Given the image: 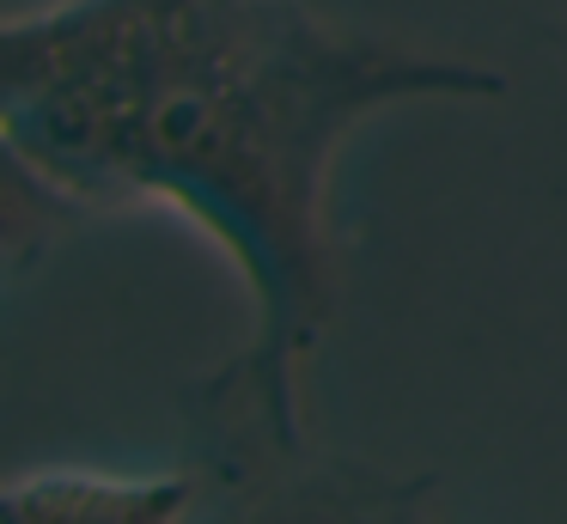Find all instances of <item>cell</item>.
<instances>
[{"instance_id": "obj_1", "label": "cell", "mask_w": 567, "mask_h": 524, "mask_svg": "<svg viewBox=\"0 0 567 524\" xmlns=\"http://www.w3.org/2000/svg\"><path fill=\"white\" fill-rule=\"evenodd\" d=\"M506 73L409 49L306 0H62L0 19V129L86 207L172 202L233 256L250 336L226 390L306 433V366L342 305L336 158L409 97H501Z\"/></svg>"}, {"instance_id": "obj_2", "label": "cell", "mask_w": 567, "mask_h": 524, "mask_svg": "<svg viewBox=\"0 0 567 524\" xmlns=\"http://www.w3.org/2000/svg\"><path fill=\"white\" fill-rule=\"evenodd\" d=\"M189 463L202 482L189 524H409L433 487L427 475L330 458L220 378L189 402Z\"/></svg>"}, {"instance_id": "obj_3", "label": "cell", "mask_w": 567, "mask_h": 524, "mask_svg": "<svg viewBox=\"0 0 567 524\" xmlns=\"http://www.w3.org/2000/svg\"><path fill=\"white\" fill-rule=\"evenodd\" d=\"M196 487V463L165 475L50 470L0 482V524H189Z\"/></svg>"}, {"instance_id": "obj_4", "label": "cell", "mask_w": 567, "mask_h": 524, "mask_svg": "<svg viewBox=\"0 0 567 524\" xmlns=\"http://www.w3.org/2000/svg\"><path fill=\"white\" fill-rule=\"evenodd\" d=\"M86 214L92 207L43 158H31L13 134L0 129V287L19 280L25 268H38L68 238V226Z\"/></svg>"}, {"instance_id": "obj_5", "label": "cell", "mask_w": 567, "mask_h": 524, "mask_svg": "<svg viewBox=\"0 0 567 524\" xmlns=\"http://www.w3.org/2000/svg\"><path fill=\"white\" fill-rule=\"evenodd\" d=\"M409 524H433V518H427V506H421V512H415V518H409Z\"/></svg>"}]
</instances>
